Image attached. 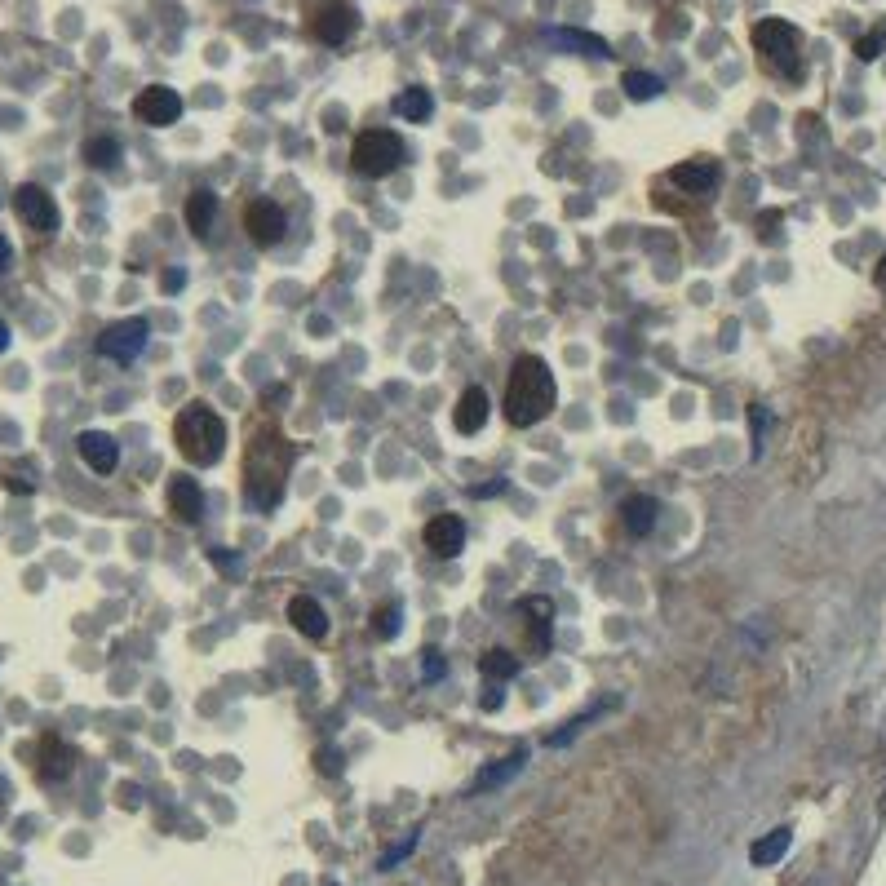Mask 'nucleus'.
I'll return each mask as SVG.
<instances>
[{
    "label": "nucleus",
    "instance_id": "2eb2a0df",
    "mask_svg": "<svg viewBox=\"0 0 886 886\" xmlns=\"http://www.w3.org/2000/svg\"><path fill=\"white\" fill-rule=\"evenodd\" d=\"M288 621H293V630L306 634V638H324L328 634L324 607H319L315 599H306V594H293V599H288Z\"/></svg>",
    "mask_w": 886,
    "mask_h": 886
},
{
    "label": "nucleus",
    "instance_id": "5701e85b",
    "mask_svg": "<svg viewBox=\"0 0 886 886\" xmlns=\"http://www.w3.org/2000/svg\"><path fill=\"white\" fill-rule=\"evenodd\" d=\"M523 762H528V749H514L510 758H501L492 771H483V776L475 780V793H483V789H497L501 780H510L514 771H523Z\"/></svg>",
    "mask_w": 886,
    "mask_h": 886
},
{
    "label": "nucleus",
    "instance_id": "0eeeda50",
    "mask_svg": "<svg viewBox=\"0 0 886 886\" xmlns=\"http://www.w3.org/2000/svg\"><path fill=\"white\" fill-rule=\"evenodd\" d=\"M147 337H151V324H147V319H120V324H107V328H102L98 355L116 359V364H129V359L142 355Z\"/></svg>",
    "mask_w": 886,
    "mask_h": 886
},
{
    "label": "nucleus",
    "instance_id": "b1692460",
    "mask_svg": "<svg viewBox=\"0 0 886 886\" xmlns=\"http://www.w3.org/2000/svg\"><path fill=\"white\" fill-rule=\"evenodd\" d=\"M430 111H435V102H430L426 89H404V94L395 98V116H404V120H430Z\"/></svg>",
    "mask_w": 886,
    "mask_h": 886
},
{
    "label": "nucleus",
    "instance_id": "423d86ee",
    "mask_svg": "<svg viewBox=\"0 0 886 886\" xmlns=\"http://www.w3.org/2000/svg\"><path fill=\"white\" fill-rule=\"evenodd\" d=\"M306 27L319 45H342V40L355 36L359 27V9L346 5V0H319V5L306 14Z\"/></svg>",
    "mask_w": 886,
    "mask_h": 886
},
{
    "label": "nucleus",
    "instance_id": "aec40b11",
    "mask_svg": "<svg viewBox=\"0 0 886 886\" xmlns=\"http://www.w3.org/2000/svg\"><path fill=\"white\" fill-rule=\"evenodd\" d=\"M528 607H532V616H537V621H532V638H528V656L532 661H541L545 652H550V616H554V607L545 603V599H528Z\"/></svg>",
    "mask_w": 886,
    "mask_h": 886
},
{
    "label": "nucleus",
    "instance_id": "20e7f679",
    "mask_svg": "<svg viewBox=\"0 0 886 886\" xmlns=\"http://www.w3.org/2000/svg\"><path fill=\"white\" fill-rule=\"evenodd\" d=\"M754 49L762 67L776 71L780 80H802V36L785 18H762L754 27Z\"/></svg>",
    "mask_w": 886,
    "mask_h": 886
},
{
    "label": "nucleus",
    "instance_id": "473e14b6",
    "mask_svg": "<svg viewBox=\"0 0 886 886\" xmlns=\"http://www.w3.org/2000/svg\"><path fill=\"white\" fill-rule=\"evenodd\" d=\"M5 488L9 492H23V497H27V492H32V479H27V475H5Z\"/></svg>",
    "mask_w": 886,
    "mask_h": 886
},
{
    "label": "nucleus",
    "instance_id": "4be33fe9",
    "mask_svg": "<svg viewBox=\"0 0 886 886\" xmlns=\"http://www.w3.org/2000/svg\"><path fill=\"white\" fill-rule=\"evenodd\" d=\"M479 669H483V678H497V683H506V678L519 674V656L506 652V647H492V652H483Z\"/></svg>",
    "mask_w": 886,
    "mask_h": 886
},
{
    "label": "nucleus",
    "instance_id": "f03ea898",
    "mask_svg": "<svg viewBox=\"0 0 886 886\" xmlns=\"http://www.w3.org/2000/svg\"><path fill=\"white\" fill-rule=\"evenodd\" d=\"M554 399H559V386H554V373L541 355H519L510 368V386H506V421L510 426H537L554 412Z\"/></svg>",
    "mask_w": 886,
    "mask_h": 886
},
{
    "label": "nucleus",
    "instance_id": "cd10ccee",
    "mask_svg": "<svg viewBox=\"0 0 886 886\" xmlns=\"http://www.w3.org/2000/svg\"><path fill=\"white\" fill-rule=\"evenodd\" d=\"M399 621H404L399 603H386L381 612H373V634H377V638H395V634H399Z\"/></svg>",
    "mask_w": 886,
    "mask_h": 886
},
{
    "label": "nucleus",
    "instance_id": "9b49d317",
    "mask_svg": "<svg viewBox=\"0 0 886 886\" xmlns=\"http://www.w3.org/2000/svg\"><path fill=\"white\" fill-rule=\"evenodd\" d=\"M426 545L439 559H457V554L466 550V523H461L457 514H435V519L426 523Z\"/></svg>",
    "mask_w": 886,
    "mask_h": 886
},
{
    "label": "nucleus",
    "instance_id": "39448f33",
    "mask_svg": "<svg viewBox=\"0 0 886 886\" xmlns=\"http://www.w3.org/2000/svg\"><path fill=\"white\" fill-rule=\"evenodd\" d=\"M350 164L364 178H390V173L404 164V138L390 129H368L355 138V151H350Z\"/></svg>",
    "mask_w": 886,
    "mask_h": 886
},
{
    "label": "nucleus",
    "instance_id": "f704fd0d",
    "mask_svg": "<svg viewBox=\"0 0 886 886\" xmlns=\"http://www.w3.org/2000/svg\"><path fill=\"white\" fill-rule=\"evenodd\" d=\"M9 262H14V249H9V240L0 235V271H9Z\"/></svg>",
    "mask_w": 886,
    "mask_h": 886
},
{
    "label": "nucleus",
    "instance_id": "7ed1b4c3",
    "mask_svg": "<svg viewBox=\"0 0 886 886\" xmlns=\"http://www.w3.org/2000/svg\"><path fill=\"white\" fill-rule=\"evenodd\" d=\"M173 443L191 466H218L226 452V421L204 404H187L173 421Z\"/></svg>",
    "mask_w": 886,
    "mask_h": 886
},
{
    "label": "nucleus",
    "instance_id": "2f4dec72",
    "mask_svg": "<svg viewBox=\"0 0 886 886\" xmlns=\"http://www.w3.org/2000/svg\"><path fill=\"white\" fill-rule=\"evenodd\" d=\"M501 488H506V479H497V483H475V488H470V497H497Z\"/></svg>",
    "mask_w": 886,
    "mask_h": 886
},
{
    "label": "nucleus",
    "instance_id": "f3484780",
    "mask_svg": "<svg viewBox=\"0 0 886 886\" xmlns=\"http://www.w3.org/2000/svg\"><path fill=\"white\" fill-rule=\"evenodd\" d=\"M213 218H218V195L195 187L191 200H187V231L191 235H209L213 231Z\"/></svg>",
    "mask_w": 886,
    "mask_h": 886
},
{
    "label": "nucleus",
    "instance_id": "dca6fc26",
    "mask_svg": "<svg viewBox=\"0 0 886 886\" xmlns=\"http://www.w3.org/2000/svg\"><path fill=\"white\" fill-rule=\"evenodd\" d=\"M169 510L178 514L182 523H195L204 514V492H200V483L195 479H187V475H178L169 483Z\"/></svg>",
    "mask_w": 886,
    "mask_h": 886
},
{
    "label": "nucleus",
    "instance_id": "ddd939ff",
    "mask_svg": "<svg viewBox=\"0 0 886 886\" xmlns=\"http://www.w3.org/2000/svg\"><path fill=\"white\" fill-rule=\"evenodd\" d=\"M76 452H80V461H85L94 475H111V470H116V461H120L116 439L102 435V430H85V435L76 439Z\"/></svg>",
    "mask_w": 886,
    "mask_h": 886
},
{
    "label": "nucleus",
    "instance_id": "4c0bfd02",
    "mask_svg": "<svg viewBox=\"0 0 886 886\" xmlns=\"http://www.w3.org/2000/svg\"><path fill=\"white\" fill-rule=\"evenodd\" d=\"M5 346H9V324L0 319V350H5Z\"/></svg>",
    "mask_w": 886,
    "mask_h": 886
},
{
    "label": "nucleus",
    "instance_id": "7c9ffc66",
    "mask_svg": "<svg viewBox=\"0 0 886 886\" xmlns=\"http://www.w3.org/2000/svg\"><path fill=\"white\" fill-rule=\"evenodd\" d=\"M421 669H426V678H439V674H443V661H439L435 647H426V652H421Z\"/></svg>",
    "mask_w": 886,
    "mask_h": 886
},
{
    "label": "nucleus",
    "instance_id": "f257e3e1",
    "mask_svg": "<svg viewBox=\"0 0 886 886\" xmlns=\"http://www.w3.org/2000/svg\"><path fill=\"white\" fill-rule=\"evenodd\" d=\"M297 461V448L288 443L280 430H257L249 452H244V488L257 510H275L284 501L288 470Z\"/></svg>",
    "mask_w": 886,
    "mask_h": 886
},
{
    "label": "nucleus",
    "instance_id": "1a4fd4ad",
    "mask_svg": "<svg viewBox=\"0 0 886 886\" xmlns=\"http://www.w3.org/2000/svg\"><path fill=\"white\" fill-rule=\"evenodd\" d=\"M133 116H138L142 125H156V129L173 125V120L182 116V98H178V89H164V85L142 89V94L133 98Z\"/></svg>",
    "mask_w": 886,
    "mask_h": 886
},
{
    "label": "nucleus",
    "instance_id": "9d476101",
    "mask_svg": "<svg viewBox=\"0 0 886 886\" xmlns=\"http://www.w3.org/2000/svg\"><path fill=\"white\" fill-rule=\"evenodd\" d=\"M244 231H249V240L257 244V249H271V244L284 240L288 222H284V209L271 200H253L249 213H244Z\"/></svg>",
    "mask_w": 886,
    "mask_h": 886
},
{
    "label": "nucleus",
    "instance_id": "72a5a7b5",
    "mask_svg": "<svg viewBox=\"0 0 886 886\" xmlns=\"http://www.w3.org/2000/svg\"><path fill=\"white\" fill-rule=\"evenodd\" d=\"M182 284H187V275H182V271H169V275H164V288H169V293H178Z\"/></svg>",
    "mask_w": 886,
    "mask_h": 886
},
{
    "label": "nucleus",
    "instance_id": "6e6552de",
    "mask_svg": "<svg viewBox=\"0 0 886 886\" xmlns=\"http://www.w3.org/2000/svg\"><path fill=\"white\" fill-rule=\"evenodd\" d=\"M14 213L23 218L32 231H40V235H49V231H58V204H54V195H49L45 187H36V182H23V187L14 191Z\"/></svg>",
    "mask_w": 886,
    "mask_h": 886
},
{
    "label": "nucleus",
    "instance_id": "c756f323",
    "mask_svg": "<svg viewBox=\"0 0 886 886\" xmlns=\"http://www.w3.org/2000/svg\"><path fill=\"white\" fill-rule=\"evenodd\" d=\"M412 847H417V833H412V838H404V842H399V847H395V851H390V855H386V860H381V869H395V864H399V860H404V855H408Z\"/></svg>",
    "mask_w": 886,
    "mask_h": 886
},
{
    "label": "nucleus",
    "instance_id": "a211bd4d",
    "mask_svg": "<svg viewBox=\"0 0 886 886\" xmlns=\"http://www.w3.org/2000/svg\"><path fill=\"white\" fill-rule=\"evenodd\" d=\"M621 523L630 537H647L656 528V501L652 497H630L621 501Z\"/></svg>",
    "mask_w": 886,
    "mask_h": 886
},
{
    "label": "nucleus",
    "instance_id": "393cba45",
    "mask_svg": "<svg viewBox=\"0 0 886 886\" xmlns=\"http://www.w3.org/2000/svg\"><path fill=\"white\" fill-rule=\"evenodd\" d=\"M120 160V142L116 138H89L85 142V164L89 169H116Z\"/></svg>",
    "mask_w": 886,
    "mask_h": 886
},
{
    "label": "nucleus",
    "instance_id": "f8f14e48",
    "mask_svg": "<svg viewBox=\"0 0 886 886\" xmlns=\"http://www.w3.org/2000/svg\"><path fill=\"white\" fill-rule=\"evenodd\" d=\"M718 164L714 160H683V164H674L669 169V182L674 187H683L687 195H714V187H718Z\"/></svg>",
    "mask_w": 886,
    "mask_h": 886
},
{
    "label": "nucleus",
    "instance_id": "e433bc0d",
    "mask_svg": "<svg viewBox=\"0 0 886 886\" xmlns=\"http://www.w3.org/2000/svg\"><path fill=\"white\" fill-rule=\"evenodd\" d=\"M319 767H324L328 776H333V771H337V754H333V749H324V754H319Z\"/></svg>",
    "mask_w": 886,
    "mask_h": 886
},
{
    "label": "nucleus",
    "instance_id": "bb28decb",
    "mask_svg": "<svg viewBox=\"0 0 886 886\" xmlns=\"http://www.w3.org/2000/svg\"><path fill=\"white\" fill-rule=\"evenodd\" d=\"M785 851H789V829H776L771 838H762V842L749 847V860H754V864H771V860H780Z\"/></svg>",
    "mask_w": 886,
    "mask_h": 886
},
{
    "label": "nucleus",
    "instance_id": "6ab92c4d",
    "mask_svg": "<svg viewBox=\"0 0 886 886\" xmlns=\"http://www.w3.org/2000/svg\"><path fill=\"white\" fill-rule=\"evenodd\" d=\"M71 762H76V754H71V745H63V740L49 736L45 745H40V776L45 780H67Z\"/></svg>",
    "mask_w": 886,
    "mask_h": 886
},
{
    "label": "nucleus",
    "instance_id": "c9c22d12",
    "mask_svg": "<svg viewBox=\"0 0 886 886\" xmlns=\"http://www.w3.org/2000/svg\"><path fill=\"white\" fill-rule=\"evenodd\" d=\"M120 802H125V807H138V802H142V793L133 789V785H125V789H120Z\"/></svg>",
    "mask_w": 886,
    "mask_h": 886
},
{
    "label": "nucleus",
    "instance_id": "4468645a",
    "mask_svg": "<svg viewBox=\"0 0 886 886\" xmlns=\"http://www.w3.org/2000/svg\"><path fill=\"white\" fill-rule=\"evenodd\" d=\"M488 412H492L488 390H483V386H470V390H461L457 408H452V426H457L461 435H479V430L488 426Z\"/></svg>",
    "mask_w": 886,
    "mask_h": 886
},
{
    "label": "nucleus",
    "instance_id": "c85d7f7f",
    "mask_svg": "<svg viewBox=\"0 0 886 886\" xmlns=\"http://www.w3.org/2000/svg\"><path fill=\"white\" fill-rule=\"evenodd\" d=\"M882 45H886V27H882V32H873V36H864L860 45H855V58H864V63H873V58L882 54Z\"/></svg>",
    "mask_w": 886,
    "mask_h": 886
},
{
    "label": "nucleus",
    "instance_id": "412c9836",
    "mask_svg": "<svg viewBox=\"0 0 886 886\" xmlns=\"http://www.w3.org/2000/svg\"><path fill=\"white\" fill-rule=\"evenodd\" d=\"M550 40H554V45H563V49H581V54H590V58H612L607 40L590 36V32H576V27H559V32H550Z\"/></svg>",
    "mask_w": 886,
    "mask_h": 886
},
{
    "label": "nucleus",
    "instance_id": "a878e982",
    "mask_svg": "<svg viewBox=\"0 0 886 886\" xmlns=\"http://www.w3.org/2000/svg\"><path fill=\"white\" fill-rule=\"evenodd\" d=\"M621 89H625V94H630L634 102H647V98L661 94V76H652V71H625Z\"/></svg>",
    "mask_w": 886,
    "mask_h": 886
}]
</instances>
